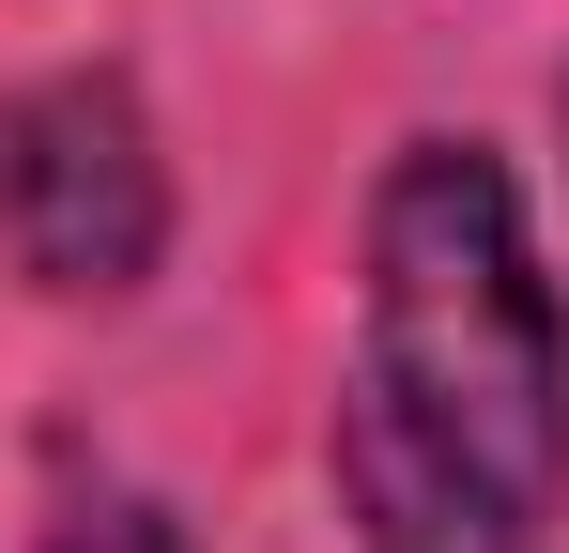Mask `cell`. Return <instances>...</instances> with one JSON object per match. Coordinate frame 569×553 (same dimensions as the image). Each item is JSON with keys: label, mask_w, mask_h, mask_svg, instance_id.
<instances>
[{"label": "cell", "mask_w": 569, "mask_h": 553, "mask_svg": "<svg viewBox=\"0 0 569 553\" xmlns=\"http://www.w3.org/2000/svg\"><path fill=\"white\" fill-rule=\"evenodd\" d=\"M339 492L370 553H539L569 507V308L477 139H400L370 184Z\"/></svg>", "instance_id": "1"}, {"label": "cell", "mask_w": 569, "mask_h": 553, "mask_svg": "<svg viewBox=\"0 0 569 553\" xmlns=\"http://www.w3.org/2000/svg\"><path fill=\"white\" fill-rule=\"evenodd\" d=\"M0 247L31 292H139L170 247V170L123 78H47L0 108Z\"/></svg>", "instance_id": "2"}, {"label": "cell", "mask_w": 569, "mask_h": 553, "mask_svg": "<svg viewBox=\"0 0 569 553\" xmlns=\"http://www.w3.org/2000/svg\"><path fill=\"white\" fill-rule=\"evenodd\" d=\"M47 553H186V523H170L154 492H78V507L47 523Z\"/></svg>", "instance_id": "3"}]
</instances>
